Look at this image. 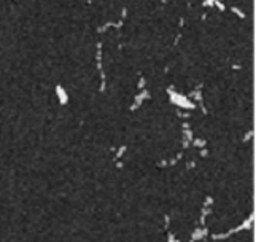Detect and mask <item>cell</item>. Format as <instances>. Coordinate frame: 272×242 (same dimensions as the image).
Instances as JSON below:
<instances>
[{
    "label": "cell",
    "mask_w": 272,
    "mask_h": 242,
    "mask_svg": "<svg viewBox=\"0 0 272 242\" xmlns=\"http://www.w3.org/2000/svg\"><path fill=\"white\" fill-rule=\"evenodd\" d=\"M59 89V91H61V94H62V89L61 88H57ZM59 97H61V100H62V102H65V99H64V96H59Z\"/></svg>",
    "instance_id": "6da1fadb"
}]
</instances>
